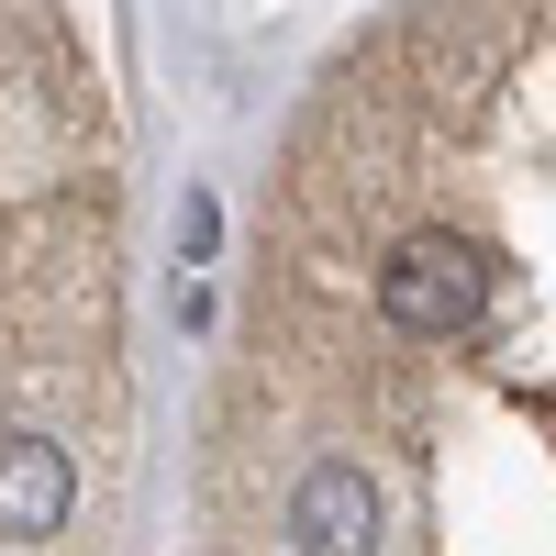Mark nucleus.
<instances>
[{
	"mask_svg": "<svg viewBox=\"0 0 556 556\" xmlns=\"http://www.w3.org/2000/svg\"><path fill=\"white\" fill-rule=\"evenodd\" d=\"M134 501V146L101 0H0V556H123Z\"/></svg>",
	"mask_w": 556,
	"mask_h": 556,
	"instance_id": "f03ea898",
	"label": "nucleus"
},
{
	"mask_svg": "<svg viewBox=\"0 0 556 556\" xmlns=\"http://www.w3.org/2000/svg\"><path fill=\"white\" fill-rule=\"evenodd\" d=\"M190 556H556V0H390L301 89Z\"/></svg>",
	"mask_w": 556,
	"mask_h": 556,
	"instance_id": "f257e3e1",
	"label": "nucleus"
}]
</instances>
